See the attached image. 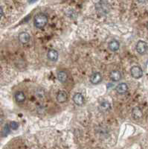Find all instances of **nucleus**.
<instances>
[{"instance_id": "9", "label": "nucleus", "mask_w": 148, "mask_h": 149, "mask_svg": "<svg viewBox=\"0 0 148 149\" xmlns=\"http://www.w3.org/2000/svg\"><path fill=\"white\" fill-rule=\"evenodd\" d=\"M47 57L50 61H57L58 59V52L56 51L55 49H50L48 52Z\"/></svg>"}, {"instance_id": "5", "label": "nucleus", "mask_w": 148, "mask_h": 149, "mask_svg": "<svg viewBox=\"0 0 148 149\" xmlns=\"http://www.w3.org/2000/svg\"><path fill=\"white\" fill-rule=\"evenodd\" d=\"M73 102H74L75 104L78 105V106H81V105L84 104L85 98L81 93H77L73 96Z\"/></svg>"}, {"instance_id": "11", "label": "nucleus", "mask_w": 148, "mask_h": 149, "mask_svg": "<svg viewBox=\"0 0 148 149\" xmlns=\"http://www.w3.org/2000/svg\"><path fill=\"white\" fill-rule=\"evenodd\" d=\"M116 91L119 94H124L128 91V86L125 83H121L116 86Z\"/></svg>"}, {"instance_id": "13", "label": "nucleus", "mask_w": 148, "mask_h": 149, "mask_svg": "<svg viewBox=\"0 0 148 149\" xmlns=\"http://www.w3.org/2000/svg\"><path fill=\"white\" fill-rule=\"evenodd\" d=\"M108 47L112 52H117L119 49L120 44L117 40H112L109 42Z\"/></svg>"}, {"instance_id": "4", "label": "nucleus", "mask_w": 148, "mask_h": 149, "mask_svg": "<svg viewBox=\"0 0 148 149\" xmlns=\"http://www.w3.org/2000/svg\"><path fill=\"white\" fill-rule=\"evenodd\" d=\"M132 116L135 120H139L143 117V112L138 107H135L132 110Z\"/></svg>"}, {"instance_id": "14", "label": "nucleus", "mask_w": 148, "mask_h": 149, "mask_svg": "<svg viewBox=\"0 0 148 149\" xmlns=\"http://www.w3.org/2000/svg\"><path fill=\"white\" fill-rule=\"evenodd\" d=\"M57 79L59 80L60 81L64 83L66 82L68 79V74L66 72L60 71L57 72Z\"/></svg>"}, {"instance_id": "15", "label": "nucleus", "mask_w": 148, "mask_h": 149, "mask_svg": "<svg viewBox=\"0 0 148 149\" xmlns=\"http://www.w3.org/2000/svg\"><path fill=\"white\" fill-rule=\"evenodd\" d=\"M100 110H101V111H104V112H106V111H108V110H109L110 109H111V105H110V104L108 102H101V104H100V107H99Z\"/></svg>"}, {"instance_id": "10", "label": "nucleus", "mask_w": 148, "mask_h": 149, "mask_svg": "<svg viewBox=\"0 0 148 149\" xmlns=\"http://www.w3.org/2000/svg\"><path fill=\"white\" fill-rule=\"evenodd\" d=\"M110 79L113 81H118L121 79V73L118 70H113L110 73Z\"/></svg>"}, {"instance_id": "1", "label": "nucleus", "mask_w": 148, "mask_h": 149, "mask_svg": "<svg viewBox=\"0 0 148 149\" xmlns=\"http://www.w3.org/2000/svg\"><path fill=\"white\" fill-rule=\"evenodd\" d=\"M48 23V17L43 13H39L34 17V24L37 29H43Z\"/></svg>"}, {"instance_id": "12", "label": "nucleus", "mask_w": 148, "mask_h": 149, "mask_svg": "<svg viewBox=\"0 0 148 149\" xmlns=\"http://www.w3.org/2000/svg\"><path fill=\"white\" fill-rule=\"evenodd\" d=\"M25 99H26V97H25L23 92L18 91L15 93V100L18 103H23Z\"/></svg>"}, {"instance_id": "8", "label": "nucleus", "mask_w": 148, "mask_h": 149, "mask_svg": "<svg viewBox=\"0 0 148 149\" xmlns=\"http://www.w3.org/2000/svg\"><path fill=\"white\" fill-rule=\"evenodd\" d=\"M31 37L28 33L22 32L19 34V40L22 44H26L30 41Z\"/></svg>"}, {"instance_id": "18", "label": "nucleus", "mask_w": 148, "mask_h": 149, "mask_svg": "<svg viewBox=\"0 0 148 149\" xmlns=\"http://www.w3.org/2000/svg\"><path fill=\"white\" fill-rule=\"evenodd\" d=\"M147 30H148V22L147 23Z\"/></svg>"}, {"instance_id": "16", "label": "nucleus", "mask_w": 148, "mask_h": 149, "mask_svg": "<svg viewBox=\"0 0 148 149\" xmlns=\"http://www.w3.org/2000/svg\"><path fill=\"white\" fill-rule=\"evenodd\" d=\"M10 127H11V129H13V130H16V129L18 128L19 125L17 122H10Z\"/></svg>"}, {"instance_id": "2", "label": "nucleus", "mask_w": 148, "mask_h": 149, "mask_svg": "<svg viewBox=\"0 0 148 149\" xmlns=\"http://www.w3.org/2000/svg\"><path fill=\"white\" fill-rule=\"evenodd\" d=\"M130 73L132 77L135 79H139L143 76V70L138 66H133L130 69Z\"/></svg>"}, {"instance_id": "6", "label": "nucleus", "mask_w": 148, "mask_h": 149, "mask_svg": "<svg viewBox=\"0 0 148 149\" xmlns=\"http://www.w3.org/2000/svg\"><path fill=\"white\" fill-rule=\"evenodd\" d=\"M102 81V75L100 72H94L90 76V82L92 84H98Z\"/></svg>"}, {"instance_id": "17", "label": "nucleus", "mask_w": 148, "mask_h": 149, "mask_svg": "<svg viewBox=\"0 0 148 149\" xmlns=\"http://www.w3.org/2000/svg\"><path fill=\"white\" fill-rule=\"evenodd\" d=\"M2 15H3V11H2V8H1V6H0V19L2 18Z\"/></svg>"}, {"instance_id": "7", "label": "nucleus", "mask_w": 148, "mask_h": 149, "mask_svg": "<svg viewBox=\"0 0 148 149\" xmlns=\"http://www.w3.org/2000/svg\"><path fill=\"white\" fill-rule=\"evenodd\" d=\"M68 99L67 93L63 90H60L57 93V101L59 103H64L66 102Z\"/></svg>"}, {"instance_id": "3", "label": "nucleus", "mask_w": 148, "mask_h": 149, "mask_svg": "<svg viewBox=\"0 0 148 149\" xmlns=\"http://www.w3.org/2000/svg\"><path fill=\"white\" fill-rule=\"evenodd\" d=\"M135 49L138 54H144L147 52L148 49V45L145 41L139 40L137 42L136 46H135Z\"/></svg>"}]
</instances>
